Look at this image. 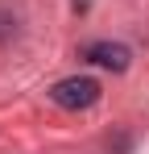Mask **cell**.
Masks as SVG:
<instances>
[{
  "instance_id": "7a4b0ae2",
  "label": "cell",
  "mask_w": 149,
  "mask_h": 154,
  "mask_svg": "<svg viewBox=\"0 0 149 154\" xmlns=\"http://www.w3.org/2000/svg\"><path fill=\"white\" fill-rule=\"evenodd\" d=\"M83 58L95 63V67H108V71H124L128 67V46H120V42H91V46H83Z\"/></svg>"
},
{
  "instance_id": "3957f363",
  "label": "cell",
  "mask_w": 149,
  "mask_h": 154,
  "mask_svg": "<svg viewBox=\"0 0 149 154\" xmlns=\"http://www.w3.org/2000/svg\"><path fill=\"white\" fill-rule=\"evenodd\" d=\"M13 33H17V25H13V17H8V13H0V42H8Z\"/></svg>"
},
{
  "instance_id": "6da1fadb",
  "label": "cell",
  "mask_w": 149,
  "mask_h": 154,
  "mask_svg": "<svg viewBox=\"0 0 149 154\" xmlns=\"http://www.w3.org/2000/svg\"><path fill=\"white\" fill-rule=\"evenodd\" d=\"M50 100L58 108H91L99 100V83L87 75H71V79H58L50 88Z\"/></svg>"
}]
</instances>
